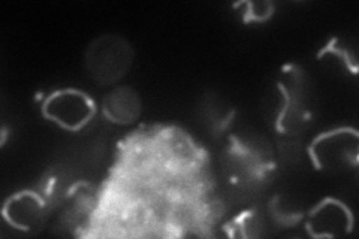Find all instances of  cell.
<instances>
[{
    "instance_id": "obj_2",
    "label": "cell",
    "mask_w": 359,
    "mask_h": 239,
    "mask_svg": "<svg viewBox=\"0 0 359 239\" xmlns=\"http://www.w3.org/2000/svg\"><path fill=\"white\" fill-rule=\"evenodd\" d=\"M45 116L66 129H78L92 118L95 108L92 100L75 90H65L45 102Z\"/></svg>"
},
{
    "instance_id": "obj_4",
    "label": "cell",
    "mask_w": 359,
    "mask_h": 239,
    "mask_svg": "<svg viewBox=\"0 0 359 239\" xmlns=\"http://www.w3.org/2000/svg\"><path fill=\"white\" fill-rule=\"evenodd\" d=\"M8 217L11 223L17 224L20 229H29L41 217V202L35 195H21L14 199V203L8 205Z\"/></svg>"
},
{
    "instance_id": "obj_3",
    "label": "cell",
    "mask_w": 359,
    "mask_h": 239,
    "mask_svg": "<svg viewBox=\"0 0 359 239\" xmlns=\"http://www.w3.org/2000/svg\"><path fill=\"white\" fill-rule=\"evenodd\" d=\"M105 116L116 123L126 124L133 121L140 114V100L130 88L121 87L112 92L104 105Z\"/></svg>"
},
{
    "instance_id": "obj_1",
    "label": "cell",
    "mask_w": 359,
    "mask_h": 239,
    "mask_svg": "<svg viewBox=\"0 0 359 239\" xmlns=\"http://www.w3.org/2000/svg\"><path fill=\"white\" fill-rule=\"evenodd\" d=\"M132 62V50L125 39L102 36L96 39L87 51V71L95 81L108 86L125 76Z\"/></svg>"
}]
</instances>
